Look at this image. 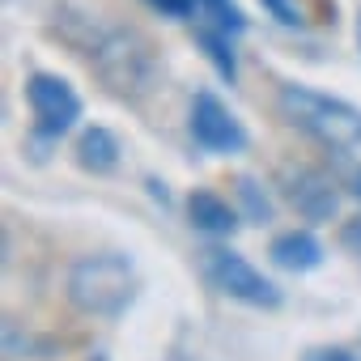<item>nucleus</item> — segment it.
<instances>
[{"mask_svg":"<svg viewBox=\"0 0 361 361\" xmlns=\"http://www.w3.org/2000/svg\"><path fill=\"white\" fill-rule=\"evenodd\" d=\"M170 361H200V357H196V353H188L183 344H174V348H170Z\"/></svg>","mask_w":361,"mask_h":361,"instance_id":"412c9836","label":"nucleus"},{"mask_svg":"<svg viewBox=\"0 0 361 361\" xmlns=\"http://www.w3.org/2000/svg\"><path fill=\"white\" fill-rule=\"evenodd\" d=\"M196 47L204 51V60L213 64V73H217L226 85L238 81V51H234V35H230V30L204 22V26L196 30Z\"/></svg>","mask_w":361,"mask_h":361,"instance_id":"9b49d317","label":"nucleus"},{"mask_svg":"<svg viewBox=\"0 0 361 361\" xmlns=\"http://www.w3.org/2000/svg\"><path fill=\"white\" fill-rule=\"evenodd\" d=\"M276 188H281L285 204L310 226H327L340 213V183L319 166H281Z\"/></svg>","mask_w":361,"mask_h":361,"instance_id":"0eeeda50","label":"nucleus"},{"mask_svg":"<svg viewBox=\"0 0 361 361\" xmlns=\"http://www.w3.org/2000/svg\"><path fill=\"white\" fill-rule=\"evenodd\" d=\"M64 298H68V306L77 314L115 323V319H123L136 306V298H140V272H136L132 255H123V251L81 255L68 268V276H64Z\"/></svg>","mask_w":361,"mask_h":361,"instance_id":"7ed1b4c3","label":"nucleus"},{"mask_svg":"<svg viewBox=\"0 0 361 361\" xmlns=\"http://www.w3.org/2000/svg\"><path fill=\"white\" fill-rule=\"evenodd\" d=\"M268 259H272V268H281L289 276H306V272H319L323 268L327 247L319 243L314 230H281L268 243Z\"/></svg>","mask_w":361,"mask_h":361,"instance_id":"9d476101","label":"nucleus"},{"mask_svg":"<svg viewBox=\"0 0 361 361\" xmlns=\"http://www.w3.org/2000/svg\"><path fill=\"white\" fill-rule=\"evenodd\" d=\"M234 200H238V213H243L247 226H268L272 221V196H268V188L255 174H238L234 178Z\"/></svg>","mask_w":361,"mask_h":361,"instance_id":"ddd939ff","label":"nucleus"},{"mask_svg":"<svg viewBox=\"0 0 361 361\" xmlns=\"http://www.w3.org/2000/svg\"><path fill=\"white\" fill-rule=\"evenodd\" d=\"M276 111L293 132H302L306 140H314L319 149H327L336 157H348L361 149V106L348 98L323 94L302 81H281Z\"/></svg>","mask_w":361,"mask_h":361,"instance_id":"f03ea898","label":"nucleus"},{"mask_svg":"<svg viewBox=\"0 0 361 361\" xmlns=\"http://www.w3.org/2000/svg\"><path fill=\"white\" fill-rule=\"evenodd\" d=\"M145 188H149V196L161 204V209H170V188H166V178H157V174H149L145 178Z\"/></svg>","mask_w":361,"mask_h":361,"instance_id":"6ab92c4d","label":"nucleus"},{"mask_svg":"<svg viewBox=\"0 0 361 361\" xmlns=\"http://www.w3.org/2000/svg\"><path fill=\"white\" fill-rule=\"evenodd\" d=\"M56 35L94 68V77L102 81V90L111 98L136 106L157 90L161 68H157V56L145 35H136L128 26H106L81 9H60Z\"/></svg>","mask_w":361,"mask_h":361,"instance_id":"f257e3e1","label":"nucleus"},{"mask_svg":"<svg viewBox=\"0 0 361 361\" xmlns=\"http://www.w3.org/2000/svg\"><path fill=\"white\" fill-rule=\"evenodd\" d=\"M200 276L213 293L247 306V310H281L285 293L272 276H264L243 251L234 247H204L200 251Z\"/></svg>","mask_w":361,"mask_h":361,"instance_id":"39448f33","label":"nucleus"},{"mask_svg":"<svg viewBox=\"0 0 361 361\" xmlns=\"http://www.w3.org/2000/svg\"><path fill=\"white\" fill-rule=\"evenodd\" d=\"M90 361H106V357H102V353H94V357H90Z\"/></svg>","mask_w":361,"mask_h":361,"instance_id":"5701e85b","label":"nucleus"},{"mask_svg":"<svg viewBox=\"0 0 361 361\" xmlns=\"http://www.w3.org/2000/svg\"><path fill=\"white\" fill-rule=\"evenodd\" d=\"M298 361H361V336L336 340V344H310Z\"/></svg>","mask_w":361,"mask_h":361,"instance_id":"2eb2a0df","label":"nucleus"},{"mask_svg":"<svg viewBox=\"0 0 361 361\" xmlns=\"http://www.w3.org/2000/svg\"><path fill=\"white\" fill-rule=\"evenodd\" d=\"M145 9H153L166 22H192L200 13V0H140Z\"/></svg>","mask_w":361,"mask_h":361,"instance_id":"f3484780","label":"nucleus"},{"mask_svg":"<svg viewBox=\"0 0 361 361\" xmlns=\"http://www.w3.org/2000/svg\"><path fill=\"white\" fill-rule=\"evenodd\" d=\"M259 9L285 30H306V13H302L298 0H259Z\"/></svg>","mask_w":361,"mask_h":361,"instance_id":"dca6fc26","label":"nucleus"},{"mask_svg":"<svg viewBox=\"0 0 361 361\" xmlns=\"http://www.w3.org/2000/svg\"><path fill=\"white\" fill-rule=\"evenodd\" d=\"M340 247L361 264V217H353V221H344V226H340Z\"/></svg>","mask_w":361,"mask_h":361,"instance_id":"a211bd4d","label":"nucleus"},{"mask_svg":"<svg viewBox=\"0 0 361 361\" xmlns=\"http://www.w3.org/2000/svg\"><path fill=\"white\" fill-rule=\"evenodd\" d=\"M73 161L81 174H94V178H111L119 166H123V140L106 128V123H85L73 140Z\"/></svg>","mask_w":361,"mask_h":361,"instance_id":"6e6552de","label":"nucleus"},{"mask_svg":"<svg viewBox=\"0 0 361 361\" xmlns=\"http://www.w3.org/2000/svg\"><path fill=\"white\" fill-rule=\"evenodd\" d=\"M188 221H192V230L204 234V238H234L238 226H247L243 213H238V204H230V200H226L221 192H213V188H196V192L188 196Z\"/></svg>","mask_w":361,"mask_h":361,"instance_id":"1a4fd4ad","label":"nucleus"},{"mask_svg":"<svg viewBox=\"0 0 361 361\" xmlns=\"http://www.w3.org/2000/svg\"><path fill=\"white\" fill-rule=\"evenodd\" d=\"M68 344H77V340H60V336H35V331H18L13 323L5 327V357L9 361H56V357H64V348Z\"/></svg>","mask_w":361,"mask_h":361,"instance_id":"f8f14e48","label":"nucleus"},{"mask_svg":"<svg viewBox=\"0 0 361 361\" xmlns=\"http://www.w3.org/2000/svg\"><path fill=\"white\" fill-rule=\"evenodd\" d=\"M188 132L196 140V149L213 153V157H238L251 149V132L247 123L213 94V90H200L188 106Z\"/></svg>","mask_w":361,"mask_h":361,"instance_id":"423d86ee","label":"nucleus"},{"mask_svg":"<svg viewBox=\"0 0 361 361\" xmlns=\"http://www.w3.org/2000/svg\"><path fill=\"white\" fill-rule=\"evenodd\" d=\"M344 192H348L353 200H361V166H348V174H344Z\"/></svg>","mask_w":361,"mask_h":361,"instance_id":"aec40b11","label":"nucleus"},{"mask_svg":"<svg viewBox=\"0 0 361 361\" xmlns=\"http://www.w3.org/2000/svg\"><path fill=\"white\" fill-rule=\"evenodd\" d=\"M357 51H361V5H357Z\"/></svg>","mask_w":361,"mask_h":361,"instance_id":"4be33fe9","label":"nucleus"},{"mask_svg":"<svg viewBox=\"0 0 361 361\" xmlns=\"http://www.w3.org/2000/svg\"><path fill=\"white\" fill-rule=\"evenodd\" d=\"M200 18L213 22V26H221V30H230V35L247 30V13H243L238 0H200Z\"/></svg>","mask_w":361,"mask_h":361,"instance_id":"4468645a","label":"nucleus"},{"mask_svg":"<svg viewBox=\"0 0 361 361\" xmlns=\"http://www.w3.org/2000/svg\"><path fill=\"white\" fill-rule=\"evenodd\" d=\"M22 94H26V106H30V119H35L30 132H26V140H22V153H26L35 166H47L51 153H56V145L81 123L85 102H81L77 85L64 81V77L51 73V68L26 73Z\"/></svg>","mask_w":361,"mask_h":361,"instance_id":"20e7f679","label":"nucleus"}]
</instances>
